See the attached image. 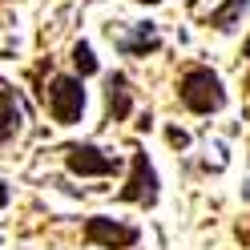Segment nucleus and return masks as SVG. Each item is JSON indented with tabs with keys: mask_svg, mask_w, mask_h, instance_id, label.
Here are the masks:
<instances>
[{
	"mask_svg": "<svg viewBox=\"0 0 250 250\" xmlns=\"http://www.w3.org/2000/svg\"><path fill=\"white\" fill-rule=\"evenodd\" d=\"M178 101L190 109V113H218L226 105V89L218 81V73L210 69H186L182 81H178Z\"/></svg>",
	"mask_w": 250,
	"mask_h": 250,
	"instance_id": "nucleus-1",
	"label": "nucleus"
},
{
	"mask_svg": "<svg viewBox=\"0 0 250 250\" xmlns=\"http://www.w3.org/2000/svg\"><path fill=\"white\" fill-rule=\"evenodd\" d=\"M49 113L57 125H77L85 113V81L81 77H53L49 85Z\"/></svg>",
	"mask_w": 250,
	"mask_h": 250,
	"instance_id": "nucleus-2",
	"label": "nucleus"
},
{
	"mask_svg": "<svg viewBox=\"0 0 250 250\" xmlns=\"http://www.w3.org/2000/svg\"><path fill=\"white\" fill-rule=\"evenodd\" d=\"M65 166L77 178H109V174L121 169V162L113 153H105L101 146H69L65 149Z\"/></svg>",
	"mask_w": 250,
	"mask_h": 250,
	"instance_id": "nucleus-3",
	"label": "nucleus"
},
{
	"mask_svg": "<svg viewBox=\"0 0 250 250\" xmlns=\"http://www.w3.org/2000/svg\"><path fill=\"white\" fill-rule=\"evenodd\" d=\"M142 234H137V226H121L113 222V218H89L85 222V242L89 246H105V250H125V246H133Z\"/></svg>",
	"mask_w": 250,
	"mask_h": 250,
	"instance_id": "nucleus-4",
	"label": "nucleus"
},
{
	"mask_svg": "<svg viewBox=\"0 0 250 250\" xmlns=\"http://www.w3.org/2000/svg\"><path fill=\"white\" fill-rule=\"evenodd\" d=\"M121 202H137V206H153L158 202V174H153L146 153H133V169L121 190Z\"/></svg>",
	"mask_w": 250,
	"mask_h": 250,
	"instance_id": "nucleus-5",
	"label": "nucleus"
},
{
	"mask_svg": "<svg viewBox=\"0 0 250 250\" xmlns=\"http://www.w3.org/2000/svg\"><path fill=\"white\" fill-rule=\"evenodd\" d=\"M113 44L125 57H146V53H158L162 41H158V28L153 24H133V33H117Z\"/></svg>",
	"mask_w": 250,
	"mask_h": 250,
	"instance_id": "nucleus-6",
	"label": "nucleus"
},
{
	"mask_svg": "<svg viewBox=\"0 0 250 250\" xmlns=\"http://www.w3.org/2000/svg\"><path fill=\"white\" fill-rule=\"evenodd\" d=\"M105 105H109V121H125L133 109V97H129V81L125 73H113L105 81Z\"/></svg>",
	"mask_w": 250,
	"mask_h": 250,
	"instance_id": "nucleus-7",
	"label": "nucleus"
},
{
	"mask_svg": "<svg viewBox=\"0 0 250 250\" xmlns=\"http://www.w3.org/2000/svg\"><path fill=\"white\" fill-rule=\"evenodd\" d=\"M17 129H21V101H17V93L0 81V146H4Z\"/></svg>",
	"mask_w": 250,
	"mask_h": 250,
	"instance_id": "nucleus-8",
	"label": "nucleus"
},
{
	"mask_svg": "<svg viewBox=\"0 0 250 250\" xmlns=\"http://www.w3.org/2000/svg\"><path fill=\"white\" fill-rule=\"evenodd\" d=\"M246 8H250V0H226V4H218V8L210 12V24H214V28H222V33H230Z\"/></svg>",
	"mask_w": 250,
	"mask_h": 250,
	"instance_id": "nucleus-9",
	"label": "nucleus"
},
{
	"mask_svg": "<svg viewBox=\"0 0 250 250\" xmlns=\"http://www.w3.org/2000/svg\"><path fill=\"white\" fill-rule=\"evenodd\" d=\"M73 65H77V77H93V73H97V57H93V49L85 41L73 44Z\"/></svg>",
	"mask_w": 250,
	"mask_h": 250,
	"instance_id": "nucleus-10",
	"label": "nucleus"
},
{
	"mask_svg": "<svg viewBox=\"0 0 250 250\" xmlns=\"http://www.w3.org/2000/svg\"><path fill=\"white\" fill-rule=\"evenodd\" d=\"M166 137H169V146H190V137H186V133H182V129H169V133H166Z\"/></svg>",
	"mask_w": 250,
	"mask_h": 250,
	"instance_id": "nucleus-11",
	"label": "nucleus"
},
{
	"mask_svg": "<svg viewBox=\"0 0 250 250\" xmlns=\"http://www.w3.org/2000/svg\"><path fill=\"white\" fill-rule=\"evenodd\" d=\"M8 206V190H4V182H0V210Z\"/></svg>",
	"mask_w": 250,
	"mask_h": 250,
	"instance_id": "nucleus-12",
	"label": "nucleus"
},
{
	"mask_svg": "<svg viewBox=\"0 0 250 250\" xmlns=\"http://www.w3.org/2000/svg\"><path fill=\"white\" fill-rule=\"evenodd\" d=\"M242 198H246V202H250V182H246V186H242Z\"/></svg>",
	"mask_w": 250,
	"mask_h": 250,
	"instance_id": "nucleus-13",
	"label": "nucleus"
},
{
	"mask_svg": "<svg viewBox=\"0 0 250 250\" xmlns=\"http://www.w3.org/2000/svg\"><path fill=\"white\" fill-rule=\"evenodd\" d=\"M242 57H250V41H246V44H242Z\"/></svg>",
	"mask_w": 250,
	"mask_h": 250,
	"instance_id": "nucleus-14",
	"label": "nucleus"
},
{
	"mask_svg": "<svg viewBox=\"0 0 250 250\" xmlns=\"http://www.w3.org/2000/svg\"><path fill=\"white\" fill-rule=\"evenodd\" d=\"M142 4H162V0H142Z\"/></svg>",
	"mask_w": 250,
	"mask_h": 250,
	"instance_id": "nucleus-15",
	"label": "nucleus"
}]
</instances>
